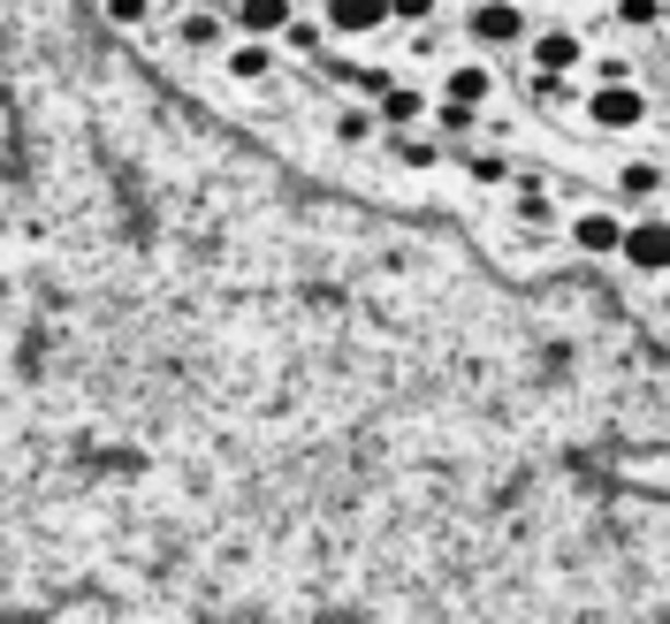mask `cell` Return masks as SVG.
I'll use <instances>...</instances> for the list:
<instances>
[{
	"instance_id": "7c38bea8",
	"label": "cell",
	"mask_w": 670,
	"mask_h": 624,
	"mask_svg": "<svg viewBox=\"0 0 670 624\" xmlns=\"http://www.w3.org/2000/svg\"><path fill=\"white\" fill-rule=\"evenodd\" d=\"M213 38H221V15L190 8V15H183V46H213Z\"/></svg>"
},
{
	"instance_id": "3957f363",
	"label": "cell",
	"mask_w": 670,
	"mask_h": 624,
	"mask_svg": "<svg viewBox=\"0 0 670 624\" xmlns=\"http://www.w3.org/2000/svg\"><path fill=\"white\" fill-rule=\"evenodd\" d=\"M465 31H473L481 46H518V38H525V15H518V8H473Z\"/></svg>"
},
{
	"instance_id": "7a4b0ae2",
	"label": "cell",
	"mask_w": 670,
	"mask_h": 624,
	"mask_svg": "<svg viewBox=\"0 0 670 624\" xmlns=\"http://www.w3.org/2000/svg\"><path fill=\"white\" fill-rule=\"evenodd\" d=\"M625 259H633L640 275H670V221H640V229H625Z\"/></svg>"
},
{
	"instance_id": "9c48e42d",
	"label": "cell",
	"mask_w": 670,
	"mask_h": 624,
	"mask_svg": "<svg viewBox=\"0 0 670 624\" xmlns=\"http://www.w3.org/2000/svg\"><path fill=\"white\" fill-rule=\"evenodd\" d=\"M275 69V46H259V38H244L236 54H229V77H244V84H259Z\"/></svg>"
},
{
	"instance_id": "8fae6325",
	"label": "cell",
	"mask_w": 670,
	"mask_h": 624,
	"mask_svg": "<svg viewBox=\"0 0 670 624\" xmlns=\"http://www.w3.org/2000/svg\"><path fill=\"white\" fill-rule=\"evenodd\" d=\"M518 221L525 229H548V190L541 183H518Z\"/></svg>"
},
{
	"instance_id": "6da1fadb",
	"label": "cell",
	"mask_w": 670,
	"mask_h": 624,
	"mask_svg": "<svg viewBox=\"0 0 670 624\" xmlns=\"http://www.w3.org/2000/svg\"><path fill=\"white\" fill-rule=\"evenodd\" d=\"M587 115H594V123H602V130H633V123H640V115H648V100H640V92H633V84H602V92H594V100H587Z\"/></svg>"
},
{
	"instance_id": "2e32d148",
	"label": "cell",
	"mask_w": 670,
	"mask_h": 624,
	"mask_svg": "<svg viewBox=\"0 0 670 624\" xmlns=\"http://www.w3.org/2000/svg\"><path fill=\"white\" fill-rule=\"evenodd\" d=\"M533 100H541V107H564L571 84H564V77H533Z\"/></svg>"
},
{
	"instance_id": "52a82bcc",
	"label": "cell",
	"mask_w": 670,
	"mask_h": 624,
	"mask_svg": "<svg viewBox=\"0 0 670 624\" xmlns=\"http://www.w3.org/2000/svg\"><path fill=\"white\" fill-rule=\"evenodd\" d=\"M571 236H579V252H625V221L617 213H579Z\"/></svg>"
},
{
	"instance_id": "5b68a950",
	"label": "cell",
	"mask_w": 670,
	"mask_h": 624,
	"mask_svg": "<svg viewBox=\"0 0 670 624\" xmlns=\"http://www.w3.org/2000/svg\"><path fill=\"white\" fill-rule=\"evenodd\" d=\"M236 23H244V31H259V46H267V31H282V38H290L298 8H290V0H244V8H236Z\"/></svg>"
},
{
	"instance_id": "9a60e30c",
	"label": "cell",
	"mask_w": 670,
	"mask_h": 624,
	"mask_svg": "<svg viewBox=\"0 0 670 624\" xmlns=\"http://www.w3.org/2000/svg\"><path fill=\"white\" fill-rule=\"evenodd\" d=\"M617 23H633V31H648V23H663V8H656V0H625V8H617Z\"/></svg>"
},
{
	"instance_id": "ba28073f",
	"label": "cell",
	"mask_w": 670,
	"mask_h": 624,
	"mask_svg": "<svg viewBox=\"0 0 670 624\" xmlns=\"http://www.w3.org/2000/svg\"><path fill=\"white\" fill-rule=\"evenodd\" d=\"M533 61H541V77L579 69V38H571V31H541V38H533Z\"/></svg>"
},
{
	"instance_id": "4fadbf2b",
	"label": "cell",
	"mask_w": 670,
	"mask_h": 624,
	"mask_svg": "<svg viewBox=\"0 0 670 624\" xmlns=\"http://www.w3.org/2000/svg\"><path fill=\"white\" fill-rule=\"evenodd\" d=\"M465 175H473V183H510V160L503 153H465Z\"/></svg>"
},
{
	"instance_id": "e0dca14e",
	"label": "cell",
	"mask_w": 670,
	"mask_h": 624,
	"mask_svg": "<svg viewBox=\"0 0 670 624\" xmlns=\"http://www.w3.org/2000/svg\"><path fill=\"white\" fill-rule=\"evenodd\" d=\"M290 46L298 54H321V23H290Z\"/></svg>"
},
{
	"instance_id": "277c9868",
	"label": "cell",
	"mask_w": 670,
	"mask_h": 624,
	"mask_svg": "<svg viewBox=\"0 0 670 624\" xmlns=\"http://www.w3.org/2000/svg\"><path fill=\"white\" fill-rule=\"evenodd\" d=\"M321 23H328V31H381V23H396V15H389V0H328Z\"/></svg>"
},
{
	"instance_id": "8992f818",
	"label": "cell",
	"mask_w": 670,
	"mask_h": 624,
	"mask_svg": "<svg viewBox=\"0 0 670 624\" xmlns=\"http://www.w3.org/2000/svg\"><path fill=\"white\" fill-rule=\"evenodd\" d=\"M488 92H496V77H488L481 61H465V69H450V92H442V107H465V115H473Z\"/></svg>"
},
{
	"instance_id": "5bb4252c",
	"label": "cell",
	"mask_w": 670,
	"mask_h": 624,
	"mask_svg": "<svg viewBox=\"0 0 670 624\" xmlns=\"http://www.w3.org/2000/svg\"><path fill=\"white\" fill-rule=\"evenodd\" d=\"M381 115H389V123H412V115H419V92H404V84L381 92Z\"/></svg>"
},
{
	"instance_id": "30bf717a",
	"label": "cell",
	"mask_w": 670,
	"mask_h": 624,
	"mask_svg": "<svg viewBox=\"0 0 670 624\" xmlns=\"http://www.w3.org/2000/svg\"><path fill=\"white\" fill-rule=\"evenodd\" d=\"M617 183H625V198H656V190H663V167H656V160H633Z\"/></svg>"
}]
</instances>
